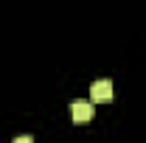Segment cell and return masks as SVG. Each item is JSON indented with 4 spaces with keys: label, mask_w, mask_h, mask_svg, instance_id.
I'll return each mask as SVG.
<instances>
[{
    "label": "cell",
    "mask_w": 146,
    "mask_h": 143,
    "mask_svg": "<svg viewBox=\"0 0 146 143\" xmlns=\"http://www.w3.org/2000/svg\"><path fill=\"white\" fill-rule=\"evenodd\" d=\"M70 118H73V121H79V124L90 121V118H93V101H84V98L70 101Z\"/></svg>",
    "instance_id": "obj_2"
},
{
    "label": "cell",
    "mask_w": 146,
    "mask_h": 143,
    "mask_svg": "<svg viewBox=\"0 0 146 143\" xmlns=\"http://www.w3.org/2000/svg\"><path fill=\"white\" fill-rule=\"evenodd\" d=\"M11 143H34V138H28V135H23V138H14Z\"/></svg>",
    "instance_id": "obj_3"
},
{
    "label": "cell",
    "mask_w": 146,
    "mask_h": 143,
    "mask_svg": "<svg viewBox=\"0 0 146 143\" xmlns=\"http://www.w3.org/2000/svg\"><path fill=\"white\" fill-rule=\"evenodd\" d=\"M110 98H112V81L110 79L93 81V87H90V101L93 104H101V101H110Z\"/></svg>",
    "instance_id": "obj_1"
}]
</instances>
